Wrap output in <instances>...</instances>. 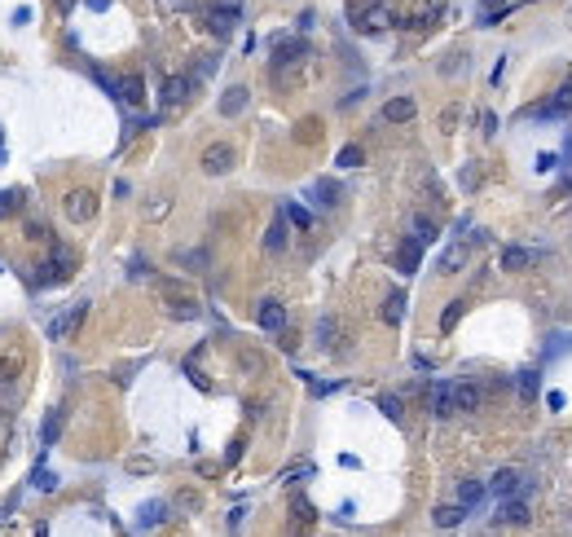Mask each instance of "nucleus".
<instances>
[{
    "mask_svg": "<svg viewBox=\"0 0 572 537\" xmlns=\"http://www.w3.org/2000/svg\"><path fill=\"white\" fill-rule=\"evenodd\" d=\"M308 58V44L304 40H295V36H277L273 40V67L282 71V67H295V62H304Z\"/></svg>",
    "mask_w": 572,
    "mask_h": 537,
    "instance_id": "1",
    "label": "nucleus"
},
{
    "mask_svg": "<svg viewBox=\"0 0 572 537\" xmlns=\"http://www.w3.org/2000/svg\"><path fill=\"white\" fill-rule=\"evenodd\" d=\"M84 313H88V304L79 300V304H71V308H62V313L48 321V339H71V331L84 321Z\"/></svg>",
    "mask_w": 572,
    "mask_h": 537,
    "instance_id": "2",
    "label": "nucleus"
},
{
    "mask_svg": "<svg viewBox=\"0 0 572 537\" xmlns=\"http://www.w3.org/2000/svg\"><path fill=\"white\" fill-rule=\"evenodd\" d=\"M163 296H168V313L172 317H181V321H194V317H203V304L185 296V291H176V286H163Z\"/></svg>",
    "mask_w": 572,
    "mask_h": 537,
    "instance_id": "3",
    "label": "nucleus"
},
{
    "mask_svg": "<svg viewBox=\"0 0 572 537\" xmlns=\"http://www.w3.org/2000/svg\"><path fill=\"white\" fill-rule=\"evenodd\" d=\"M229 168H234V145L216 141V145H207V150H203V172L207 176H225Z\"/></svg>",
    "mask_w": 572,
    "mask_h": 537,
    "instance_id": "4",
    "label": "nucleus"
},
{
    "mask_svg": "<svg viewBox=\"0 0 572 537\" xmlns=\"http://www.w3.org/2000/svg\"><path fill=\"white\" fill-rule=\"evenodd\" d=\"M62 207H67V220L84 225V220H93V211H97V199H93L88 190H71V194H67V203H62Z\"/></svg>",
    "mask_w": 572,
    "mask_h": 537,
    "instance_id": "5",
    "label": "nucleus"
},
{
    "mask_svg": "<svg viewBox=\"0 0 572 537\" xmlns=\"http://www.w3.org/2000/svg\"><path fill=\"white\" fill-rule=\"evenodd\" d=\"M189 93H194V75H168L163 79V106H185L189 102Z\"/></svg>",
    "mask_w": 572,
    "mask_h": 537,
    "instance_id": "6",
    "label": "nucleus"
},
{
    "mask_svg": "<svg viewBox=\"0 0 572 537\" xmlns=\"http://www.w3.org/2000/svg\"><path fill=\"white\" fill-rule=\"evenodd\" d=\"M234 27H238V9L234 5L207 9V31H211V36H234Z\"/></svg>",
    "mask_w": 572,
    "mask_h": 537,
    "instance_id": "7",
    "label": "nucleus"
},
{
    "mask_svg": "<svg viewBox=\"0 0 572 537\" xmlns=\"http://www.w3.org/2000/svg\"><path fill=\"white\" fill-rule=\"evenodd\" d=\"M255 321H260V331H282L286 326V308L277 304V300H260Z\"/></svg>",
    "mask_w": 572,
    "mask_h": 537,
    "instance_id": "8",
    "label": "nucleus"
},
{
    "mask_svg": "<svg viewBox=\"0 0 572 537\" xmlns=\"http://www.w3.org/2000/svg\"><path fill=\"white\" fill-rule=\"evenodd\" d=\"M247 102H251V93L242 88V84L225 88V97H220V115H225V119H234V115H242V110H247Z\"/></svg>",
    "mask_w": 572,
    "mask_h": 537,
    "instance_id": "9",
    "label": "nucleus"
},
{
    "mask_svg": "<svg viewBox=\"0 0 572 537\" xmlns=\"http://www.w3.org/2000/svg\"><path fill=\"white\" fill-rule=\"evenodd\" d=\"M480 405V387L476 383H453V414H471Z\"/></svg>",
    "mask_w": 572,
    "mask_h": 537,
    "instance_id": "10",
    "label": "nucleus"
},
{
    "mask_svg": "<svg viewBox=\"0 0 572 537\" xmlns=\"http://www.w3.org/2000/svg\"><path fill=\"white\" fill-rule=\"evenodd\" d=\"M467 256H471L467 242H449V247L440 251V273H458V269L467 265Z\"/></svg>",
    "mask_w": 572,
    "mask_h": 537,
    "instance_id": "11",
    "label": "nucleus"
},
{
    "mask_svg": "<svg viewBox=\"0 0 572 537\" xmlns=\"http://www.w3.org/2000/svg\"><path fill=\"white\" fill-rule=\"evenodd\" d=\"M519 480H524V476H519V471H515V467H502V471H498V476H493V480H488V489H493L498 498H511V493L519 489Z\"/></svg>",
    "mask_w": 572,
    "mask_h": 537,
    "instance_id": "12",
    "label": "nucleus"
},
{
    "mask_svg": "<svg viewBox=\"0 0 572 537\" xmlns=\"http://www.w3.org/2000/svg\"><path fill=\"white\" fill-rule=\"evenodd\" d=\"M432 414L436 418H449L453 414V383H436L432 387Z\"/></svg>",
    "mask_w": 572,
    "mask_h": 537,
    "instance_id": "13",
    "label": "nucleus"
},
{
    "mask_svg": "<svg viewBox=\"0 0 572 537\" xmlns=\"http://www.w3.org/2000/svg\"><path fill=\"white\" fill-rule=\"evenodd\" d=\"M383 119L387 124H410L414 119V102L410 97H392V102L383 106Z\"/></svg>",
    "mask_w": 572,
    "mask_h": 537,
    "instance_id": "14",
    "label": "nucleus"
},
{
    "mask_svg": "<svg viewBox=\"0 0 572 537\" xmlns=\"http://www.w3.org/2000/svg\"><path fill=\"white\" fill-rule=\"evenodd\" d=\"M168 519V502H141V511H137V529H154Z\"/></svg>",
    "mask_w": 572,
    "mask_h": 537,
    "instance_id": "15",
    "label": "nucleus"
},
{
    "mask_svg": "<svg viewBox=\"0 0 572 537\" xmlns=\"http://www.w3.org/2000/svg\"><path fill=\"white\" fill-rule=\"evenodd\" d=\"M405 304H410V300H405V291H392V296L383 300V321H387V326H401V321H405Z\"/></svg>",
    "mask_w": 572,
    "mask_h": 537,
    "instance_id": "16",
    "label": "nucleus"
},
{
    "mask_svg": "<svg viewBox=\"0 0 572 537\" xmlns=\"http://www.w3.org/2000/svg\"><path fill=\"white\" fill-rule=\"evenodd\" d=\"M463 515H467L463 502H449V507H436V511H432L436 529H458V524H463Z\"/></svg>",
    "mask_w": 572,
    "mask_h": 537,
    "instance_id": "17",
    "label": "nucleus"
},
{
    "mask_svg": "<svg viewBox=\"0 0 572 537\" xmlns=\"http://www.w3.org/2000/svg\"><path fill=\"white\" fill-rule=\"evenodd\" d=\"M119 97H124L128 106H141L145 102V79L141 75H124L119 79Z\"/></svg>",
    "mask_w": 572,
    "mask_h": 537,
    "instance_id": "18",
    "label": "nucleus"
},
{
    "mask_svg": "<svg viewBox=\"0 0 572 537\" xmlns=\"http://www.w3.org/2000/svg\"><path fill=\"white\" fill-rule=\"evenodd\" d=\"M528 265H533V251H528V247H506V251H502V269L519 273V269H528Z\"/></svg>",
    "mask_w": 572,
    "mask_h": 537,
    "instance_id": "19",
    "label": "nucleus"
},
{
    "mask_svg": "<svg viewBox=\"0 0 572 537\" xmlns=\"http://www.w3.org/2000/svg\"><path fill=\"white\" fill-rule=\"evenodd\" d=\"M418 260H423V247L410 238V242H401V251H397V265H401V273H414L418 269Z\"/></svg>",
    "mask_w": 572,
    "mask_h": 537,
    "instance_id": "20",
    "label": "nucleus"
},
{
    "mask_svg": "<svg viewBox=\"0 0 572 537\" xmlns=\"http://www.w3.org/2000/svg\"><path fill=\"white\" fill-rule=\"evenodd\" d=\"M498 524H528V507H524V502H502Z\"/></svg>",
    "mask_w": 572,
    "mask_h": 537,
    "instance_id": "21",
    "label": "nucleus"
},
{
    "mask_svg": "<svg viewBox=\"0 0 572 537\" xmlns=\"http://www.w3.org/2000/svg\"><path fill=\"white\" fill-rule=\"evenodd\" d=\"M392 18H387V9H366V13H357V31H383Z\"/></svg>",
    "mask_w": 572,
    "mask_h": 537,
    "instance_id": "22",
    "label": "nucleus"
},
{
    "mask_svg": "<svg viewBox=\"0 0 572 537\" xmlns=\"http://www.w3.org/2000/svg\"><path fill=\"white\" fill-rule=\"evenodd\" d=\"M313 203L317 207H335L339 203V185L335 181H313Z\"/></svg>",
    "mask_w": 572,
    "mask_h": 537,
    "instance_id": "23",
    "label": "nucleus"
},
{
    "mask_svg": "<svg viewBox=\"0 0 572 537\" xmlns=\"http://www.w3.org/2000/svg\"><path fill=\"white\" fill-rule=\"evenodd\" d=\"M265 247H269V251H282V247H286V216H273L269 234H265Z\"/></svg>",
    "mask_w": 572,
    "mask_h": 537,
    "instance_id": "24",
    "label": "nucleus"
},
{
    "mask_svg": "<svg viewBox=\"0 0 572 537\" xmlns=\"http://www.w3.org/2000/svg\"><path fill=\"white\" fill-rule=\"evenodd\" d=\"M480 498H484V480H463L458 484V502H463V507H476Z\"/></svg>",
    "mask_w": 572,
    "mask_h": 537,
    "instance_id": "25",
    "label": "nucleus"
},
{
    "mask_svg": "<svg viewBox=\"0 0 572 537\" xmlns=\"http://www.w3.org/2000/svg\"><path fill=\"white\" fill-rule=\"evenodd\" d=\"M22 211V190H0V220Z\"/></svg>",
    "mask_w": 572,
    "mask_h": 537,
    "instance_id": "26",
    "label": "nucleus"
},
{
    "mask_svg": "<svg viewBox=\"0 0 572 537\" xmlns=\"http://www.w3.org/2000/svg\"><path fill=\"white\" fill-rule=\"evenodd\" d=\"M410 230H414V242H418V247H427V242H436V225H432L427 216H414V225H410Z\"/></svg>",
    "mask_w": 572,
    "mask_h": 537,
    "instance_id": "27",
    "label": "nucleus"
},
{
    "mask_svg": "<svg viewBox=\"0 0 572 537\" xmlns=\"http://www.w3.org/2000/svg\"><path fill=\"white\" fill-rule=\"evenodd\" d=\"M31 489H40V493H53V489H58V476H53L48 467H36V471H31Z\"/></svg>",
    "mask_w": 572,
    "mask_h": 537,
    "instance_id": "28",
    "label": "nucleus"
},
{
    "mask_svg": "<svg viewBox=\"0 0 572 537\" xmlns=\"http://www.w3.org/2000/svg\"><path fill=\"white\" fill-rule=\"evenodd\" d=\"M282 216H286L291 225H295V230H308V225H313V211H308V207H300V203H286V211H282Z\"/></svg>",
    "mask_w": 572,
    "mask_h": 537,
    "instance_id": "29",
    "label": "nucleus"
},
{
    "mask_svg": "<svg viewBox=\"0 0 572 537\" xmlns=\"http://www.w3.org/2000/svg\"><path fill=\"white\" fill-rule=\"evenodd\" d=\"M58 432H62V410H53V414L44 418V427H40V441H44V445H53V441H58Z\"/></svg>",
    "mask_w": 572,
    "mask_h": 537,
    "instance_id": "30",
    "label": "nucleus"
},
{
    "mask_svg": "<svg viewBox=\"0 0 572 537\" xmlns=\"http://www.w3.org/2000/svg\"><path fill=\"white\" fill-rule=\"evenodd\" d=\"M361 159H366V150H361V145H343L335 164H339V168H361Z\"/></svg>",
    "mask_w": 572,
    "mask_h": 537,
    "instance_id": "31",
    "label": "nucleus"
},
{
    "mask_svg": "<svg viewBox=\"0 0 572 537\" xmlns=\"http://www.w3.org/2000/svg\"><path fill=\"white\" fill-rule=\"evenodd\" d=\"M546 110H550V115H568V110H572V84H564V88H559V97H554Z\"/></svg>",
    "mask_w": 572,
    "mask_h": 537,
    "instance_id": "32",
    "label": "nucleus"
},
{
    "mask_svg": "<svg viewBox=\"0 0 572 537\" xmlns=\"http://www.w3.org/2000/svg\"><path fill=\"white\" fill-rule=\"evenodd\" d=\"M458 317H463V300H453L445 313H440V331H453V321H458Z\"/></svg>",
    "mask_w": 572,
    "mask_h": 537,
    "instance_id": "33",
    "label": "nucleus"
},
{
    "mask_svg": "<svg viewBox=\"0 0 572 537\" xmlns=\"http://www.w3.org/2000/svg\"><path fill=\"white\" fill-rule=\"evenodd\" d=\"M176 260H181V265H189V273H203V265H207V256H203V251H181Z\"/></svg>",
    "mask_w": 572,
    "mask_h": 537,
    "instance_id": "34",
    "label": "nucleus"
},
{
    "mask_svg": "<svg viewBox=\"0 0 572 537\" xmlns=\"http://www.w3.org/2000/svg\"><path fill=\"white\" fill-rule=\"evenodd\" d=\"M379 410H383V414H387L392 423H397V418H401V401L392 397V392H383V397H379Z\"/></svg>",
    "mask_w": 572,
    "mask_h": 537,
    "instance_id": "35",
    "label": "nucleus"
},
{
    "mask_svg": "<svg viewBox=\"0 0 572 537\" xmlns=\"http://www.w3.org/2000/svg\"><path fill=\"white\" fill-rule=\"evenodd\" d=\"M572 348V335H550V344H546V357H559Z\"/></svg>",
    "mask_w": 572,
    "mask_h": 537,
    "instance_id": "36",
    "label": "nucleus"
},
{
    "mask_svg": "<svg viewBox=\"0 0 572 537\" xmlns=\"http://www.w3.org/2000/svg\"><path fill=\"white\" fill-rule=\"evenodd\" d=\"M550 168H564V159L550 154V150H542V154H537V172H550Z\"/></svg>",
    "mask_w": 572,
    "mask_h": 537,
    "instance_id": "37",
    "label": "nucleus"
},
{
    "mask_svg": "<svg viewBox=\"0 0 572 537\" xmlns=\"http://www.w3.org/2000/svg\"><path fill=\"white\" fill-rule=\"evenodd\" d=\"M519 392H524V397H537V374H533V370L519 374Z\"/></svg>",
    "mask_w": 572,
    "mask_h": 537,
    "instance_id": "38",
    "label": "nucleus"
},
{
    "mask_svg": "<svg viewBox=\"0 0 572 537\" xmlns=\"http://www.w3.org/2000/svg\"><path fill=\"white\" fill-rule=\"evenodd\" d=\"M128 471H133V476H145V471H154V463L150 458H128Z\"/></svg>",
    "mask_w": 572,
    "mask_h": 537,
    "instance_id": "39",
    "label": "nucleus"
},
{
    "mask_svg": "<svg viewBox=\"0 0 572 537\" xmlns=\"http://www.w3.org/2000/svg\"><path fill=\"white\" fill-rule=\"evenodd\" d=\"M331 335H335V321L321 317V321H317V339H321V344H331Z\"/></svg>",
    "mask_w": 572,
    "mask_h": 537,
    "instance_id": "40",
    "label": "nucleus"
},
{
    "mask_svg": "<svg viewBox=\"0 0 572 537\" xmlns=\"http://www.w3.org/2000/svg\"><path fill=\"white\" fill-rule=\"evenodd\" d=\"M480 128H484V137L498 133V115H493V110H484V115H480Z\"/></svg>",
    "mask_w": 572,
    "mask_h": 537,
    "instance_id": "41",
    "label": "nucleus"
},
{
    "mask_svg": "<svg viewBox=\"0 0 572 537\" xmlns=\"http://www.w3.org/2000/svg\"><path fill=\"white\" fill-rule=\"evenodd\" d=\"M181 507H185V511H199L203 498H199V493H181Z\"/></svg>",
    "mask_w": 572,
    "mask_h": 537,
    "instance_id": "42",
    "label": "nucleus"
},
{
    "mask_svg": "<svg viewBox=\"0 0 572 537\" xmlns=\"http://www.w3.org/2000/svg\"><path fill=\"white\" fill-rule=\"evenodd\" d=\"M163 211H168V199H159V203H150V207H145V216H163Z\"/></svg>",
    "mask_w": 572,
    "mask_h": 537,
    "instance_id": "43",
    "label": "nucleus"
},
{
    "mask_svg": "<svg viewBox=\"0 0 572 537\" xmlns=\"http://www.w3.org/2000/svg\"><path fill=\"white\" fill-rule=\"evenodd\" d=\"M546 405L550 410H564V392H546Z\"/></svg>",
    "mask_w": 572,
    "mask_h": 537,
    "instance_id": "44",
    "label": "nucleus"
},
{
    "mask_svg": "<svg viewBox=\"0 0 572 537\" xmlns=\"http://www.w3.org/2000/svg\"><path fill=\"white\" fill-rule=\"evenodd\" d=\"M110 5V0H88V9H106Z\"/></svg>",
    "mask_w": 572,
    "mask_h": 537,
    "instance_id": "45",
    "label": "nucleus"
},
{
    "mask_svg": "<svg viewBox=\"0 0 572 537\" xmlns=\"http://www.w3.org/2000/svg\"><path fill=\"white\" fill-rule=\"evenodd\" d=\"M564 154H568V159H572V137H568V141H564Z\"/></svg>",
    "mask_w": 572,
    "mask_h": 537,
    "instance_id": "46",
    "label": "nucleus"
}]
</instances>
